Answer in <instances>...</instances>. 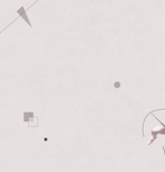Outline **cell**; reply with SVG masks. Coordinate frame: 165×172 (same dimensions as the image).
Returning <instances> with one entry per match:
<instances>
[{"instance_id":"obj_1","label":"cell","mask_w":165,"mask_h":172,"mask_svg":"<svg viewBox=\"0 0 165 172\" xmlns=\"http://www.w3.org/2000/svg\"><path fill=\"white\" fill-rule=\"evenodd\" d=\"M17 14H18V17H20L21 19H24L29 25V27L32 28L33 26H32V23H30L29 18H28V16H27V10L25 9V7L24 6H20V8L17 10Z\"/></svg>"}]
</instances>
